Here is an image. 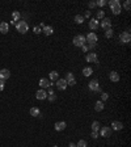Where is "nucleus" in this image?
<instances>
[{"label": "nucleus", "instance_id": "obj_28", "mask_svg": "<svg viewBox=\"0 0 131 147\" xmlns=\"http://www.w3.org/2000/svg\"><path fill=\"white\" fill-rule=\"evenodd\" d=\"M73 79H75V76H73V74H72V72H68V74L66 75V79H64V80H66V81L68 83L70 80H73Z\"/></svg>", "mask_w": 131, "mask_h": 147}, {"label": "nucleus", "instance_id": "obj_10", "mask_svg": "<svg viewBox=\"0 0 131 147\" xmlns=\"http://www.w3.org/2000/svg\"><path fill=\"white\" fill-rule=\"evenodd\" d=\"M9 76H11V71H9L8 68L0 70V79H2V80H7Z\"/></svg>", "mask_w": 131, "mask_h": 147}, {"label": "nucleus", "instance_id": "obj_31", "mask_svg": "<svg viewBox=\"0 0 131 147\" xmlns=\"http://www.w3.org/2000/svg\"><path fill=\"white\" fill-rule=\"evenodd\" d=\"M76 147H87V142H85V140H83V139H80V140L77 142Z\"/></svg>", "mask_w": 131, "mask_h": 147}, {"label": "nucleus", "instance_id": "obj_13", "mask_svg": "<svg viewBox=\"0 0 131 147\" xmlns=\"http://www.w3.org/2000/svg\"><path fill=\"white\" fill-rule=\"evenodd\" d=\"M89 28H90L92 30L98 29V28H100V23H98V20H97V19H90V20H89Z\"/></svg>", "mask_w": 131, "mask_h": 147}, {"label": "nucleus", "instance_id": "obj_35", "mask_svg": "<svg viewBox=\"0 0 131 147\" xmlns=\"http://www.w3.org/2000/svg\"><path fill=\"white\" fill-rule=\"evenodd\" d=\"M98 135H100V134H98V131H92V134H90V137H92L93 139H97V138H98Z\"/></svg>", "mask_w": 131, "mask_h": 147}, {"label": "nucleus", "instance_id": "obj_40", "mask_svg": "<svg viewBox=\"0 0 131 147\" xmlns=\"http://www.w3.org/2000/svg\"><path fill=\"white\" fill-rule=\"evenodd\" d=\"M83 17H90V11H87V12H85V15H84Z\"/></svg>", "mask_w": 131, "mask_h": 147}, {"label": "nucleus", "instance_id": "obj_43", "mask_svg": "<svg viewBox=\"0 0 131 147\" xmlns=\"http://www.w3.org/2000/svg\"><path fill=\"white\" fill-rule=\"evenodd\" d=\"M54 147H58V146H54Z\"/></svg>", "mask_w": 131, "mask_h": 147}, {"label": "nucleus", "instance_id": "obj_38", "mask_svg": "<svg viewBox=\"0 0 131 147\" xmlns=\"http://www.w3.org/2000/svg\"><path fill=\"white\" fill-rule=\"evenodd\" d=\"M3 89H4V80L0 79V92H2Z\"/></svg>", "mask_w": 131, "mask_h": 147}, {"label": "nucleus", "instance_id": "obj_19", "mask_svg": "<svg viewBox=\"0 0 131 147\" xmlns=\"http://www.w3.org/2000/svg\"><path fill=\"white\" fill-rule=\"evenodd\" d=\"M104 108H105V105H104V102H102L101 100L97 101V102L94 104V110H96V112H102Z\"/></svg>", "mask_w": 131, "mask_h": 147}, {"label": "nucleus", "instance_id": "obj_29", "mask_svg": "<svg viewBox=\"0 0 131 147\" xmlns=\"http://www.w3.org/2000/svg\"><path fill=\"white\" fill-rule=\"evenodd\" d=\"M123 8H124L126 11H130V8H131V2H130V0H126V2H124Z\"/></svg>", "mask_w": 131, "mask_h": 147}, {"label": "nucleus", "instance_id": "obj_32", "mask_svg": "<svg viewBox=\"0 0 131 147\" xmlns=\"http://www.w3.org/2000/svg\"><path fill=\"white\" fill-rule=\"evenodd\" d=\"M107 99H109V95H107V93H105V92H104V93H101V101H102V102H104V101H106Z\"/></svg>", "mask_w": 131, "mask_h": 147}, {"label": "nucleus", "instance_id": "obj_42", "mask_svg": "<svg viewBox=\"0 0 131 147\" xmlns=\"http://www.w3.org/2000/svg\"><path fill=\"white\" fill-rule=\"evenodd\" d=\"M70 147H76V144L75 143H70Z\"/></svg>", "mask_w": 131, "mask_h": 147}, {"label": "nucleus", "instance_id": "obj_37", "mask_svg": "<svg viewBox=\"0 0 131 147\" xmlns=\"http://www.w3.org/2000/svg\"><path fill=\"white\" fill-rule=\"evenodd\" d=\"M75 84H76V79H73V80H70V81L67 83V85H71V87H72V85H75Z\"/></svg>", "mask_w": 131, "mask_h": 147}, {"label": "nucleus", "instance_id": "obj_25", "mask_svg": "<svg viewBox=\"0 0 131 147\" xmlns=\"http://www.w3.org/2000/svg\"><path fill=\"white\" fill-rule=\"evenodd\" d=\"M75 23H76V24H83V23H84V17H83L81 15H76V16H75Z\"/></svg>", "mask_w": 131, "mask_h": 147}, {"label": "nucleus", "instance_id": "obj_41", "mask_svg": "<svg viewBox=\"0 0 131 147\" xmlns=\"http://www.w3.org/2000/svg\"><path fill=\"white\" fill-rule=\"evenodd\" d=\"M81 49H83V51H88V46H87V45L81 46Z\"/></svg>", "mask_w": 131, "mask_h": 147}, {"label": "nucleus", "instance_id": "obj_16", "mask_svg": "<svg viewBox=\"0 0 131 147\" xmlns=\"http://www.w3.org/2000/svg\"><path fill=\"white\" fill-rule=\"evenodd\" d=\"M0 32H2L3 34H7V33L9 32V25H8V23H5V21L0 23Z\"/></svg>", "mask_w": 131, "mask_h": 147}, {"label": "nucleus", "instance_id": "obj_36", "mask_svg": "<svg viewBox=\"0 0 131 147\" xmlns=\"http://www.w3.org/2000/svg\"><path fill=\"white\" fill-rule=\"evenodd\" d=\"M47 97H49L50 101H55V100H56V96H55V95H47Z\"/></svg>", "mask_w": 131, "mask_h": 147}, {"label": "nucleus", "instance_id": "obj_15", "mask_svg": "<svg viewBox=\"0 0 131 147\" xmlns=\"http://www.w3.org/2000/svg\"><path fill=\"white\" fill-rule=\"evenodd\" d=\"M36 97H37L38 100H45V99L47 97V92H46L45 89H38L37 93H36Z\"/></svg>", "mask_w": 131, "mask_h": 147}, {"label": "nucleus", "instance_id": "obj_39", "mask_svg": "<svg viewBox=\"0 0 131 147\" xmlns=\"http://www.w3.org/2000/svg\"><path fill=\"white\" fill-rule=\"evenodd\" d=\"M88 6H89V8L92 9V8H94V7H96V2H90Z\"/></svg>", "mask_w": 131, "mask_h": 147}, {"label": "nucleus", "instance_id": "obj_18", "mask_svg": "<svg viewBox=\"0 0 131 147\" xmlns=\"http://www.w3.org/2000/svg\"><path fill=\"white\" fill-rule=\"evenodd\" d=\"M109 79H110L111 81L117 83V81H119V74H118V72H115V71H111V72H110V75H109Z\"/></svg>", "mask_w": 131, "mask_h": 147}, {"label": "nucleus", "instance_id": "obj_21", "mask_svg": "<svg viewBox=\"0 0 131 147\" xmlns=\"http://www.w3.org/2000/svg\"><path fill=\"white\" fill-rule=\"evenodd\" d=\"M58 79H59L58 71H51V72H50V81H56Z\"/></svg>", "mask_w": 131, "mask_h": 147}, {"label": "nucleus", "instance_id": "obj_17", "mask_svg": "<svg viewBox=\"0 0 131 147\" xmlns=\"http://www.w3.org/2000/svg\"><path fill=\"white\" fill-rule=\"evenodd\" d=\"M111 126H113V129H111V130H117V131H119V130H122V129H123V123H122V122H119V121H113Z\"/></svg>", "mask_w": 131, "mask_h": 147}, {"label": "nucleus", "instance_id": "obj_5", "mask_svg": "<svg viewBox=\"0 0 131 147\" xmlns=\"http://www.w3.org/2000/svg\"><path fill=\"white\" fill-rule=\"evenodd\" d=\"M98 134H100L101 137H105V138H107V137H110V135H111V127L104 126V127H101V129H100Z\"/></svg>", "mask_w": 131, "mask_h": 147}, {"label": "nucleus", "instance_id": "obj_27", "mask_svg": "<svg viewBox=\"0 0 131 147\" xmlns=\"http://www.w3.org/2000/svg\"><path fill=\"white\" fill-rule=\"evenodd\" d=\"M113 33H114V32H113V29L110 28V29H107V30L105 32V37H106V38H111V37H113Z\"/></svg>", "mask_w": 131, "mask_h": 147}, {"label": "nucleus", "instance_id": "obj_24", "mask_svg": "<svg viewBox=\"0 0 131 147\" xmlns=\"http://www.w3.org/2000/svg\"><path fill=\"white\" fill-rule=\"evenodd\" d=\"M92 74H93L92 67H85V68L83 70V75H84V76H90Z\"/></svg>", "mask_w": 131, "mask_h": 147}, {"label": "nucleus", "instance_id": "obj_8", "mask_svg": "<svg viewBox=\"0 0 131 147\" xmlns=\"http://www.w3.org/2000/svg\"><path fill=\"white\" fill-rule=\"evenodd\" d=\"M102 29H105V30H107V29H110L111 28V20L110 19H107V17H104L102 19V21H101V25H100Z\"/></svg>", "mask_w": 131, "mask_h": 147}, {"label": "nucleus", "instance_id": "obj_7", "mask_svg": "<svg viewBox=\"0 0 131 147\" xmlns=\"http://www.w3.org/2000/svg\"><path fill=\"white\" fill-rule=\"evenodd\" d=\"M87 62L88 63H98V59H97V54L96 53H88L87 57H85Z\"/></svg>", "mask_w": 131, "mask_h": 147}, {"label": "nucleus", "instance_id": "obj_12", "mask_svg": "<svg viewBox=\"0 0 131 147\" xmlns=\"http://www.w3.org/2000/svg\"><path fill=\"white\" fill-rule=\"evenodd\" d=\"M66 126H67V123H66L64 121H58V122H55V125H54V127H55L56 131H63V130L66 129Z\"/></svg>", "mask_w": 131, "mask_h": 147}, {"label": "nucleus", "instance_id": "obj_9", "mask_svg": "<svg viewBox=\"0 0 131 147\" xmlns=\"http://www.w3.org/2000/svg\"><path fill=\"white\" fill-rule=\"evenodd\" d=\"M55 85H56V88H58L59 91H64V89L67 88V81H66L64 79H58L56 83H55Z\"/></svg>", "mask_w": 131, "mask_h": 147}, {"label": "nucleus", "instance_id": "obj_6", "mask_svg": "<svg viewBox=\"0 0 131 147\" xmlns=\"http://www.w3.org/2000/svg\"><path fill=\"white\" fill-rule=\"evenodd\" d=\"M119 40H121L122 43H130V41H131V34L127 33V32H123V33H121Z\"/></svg>", "mask_w": 131, "mask_h": 147}, {"label": "nucleus", "instance_id": "obj_14", "mask_svg": "<svg viewBox=\"0 0 131 147\" xmlns=\"http://www.w3.org/2000/svg\"><path fill=\"white\" fill-rule=\"evenodd\" d=\"M39 85H41V88H49V87H51V85H54V84H53L49 79L43 78V79L39 80Z\"/></svg>", "mask_w": 131, "mask_h": 147}, {"label": "nucleus", "instance_id": "obj_4", "mask_svg": "<svg viewBox=\"0 0 131 147\" xmlns=\"http://www.w3.org/2000/svg\"><path fill=\"white\" fill-rule=\"evenodd\" d=\"M85 41H87L89 45H96V42L98 41V37H97L96 33L90 32V33H88V36L85 37Z\"/></svg>", "mask_w": 131, "mask_h": 147}, {"label": "nucleus", "instance_id": "obj_30", "mask_svg": "<svg viewBox=\"0 0 131 147\" xmlns=\"http://www.w3.org/2000/svg\"><path fill=\"white\" fill-rule=\"evenodd\" d=\"M96 17H97V20L104 19V17H105V12H104V11H98V12H97V15H96Z\"/></svg>", "mask_w": 131, "mask_h": 147}, {"label": "nucleus", "instance_id": "obj_26", "mask_svg": "<svg viewBox=\"0 0 131 147\" xmlns=\"http://www.w3.org/2000/svg\"><path fill=\"white\" fill-rule=\"evenodd\" d=\"M19 19H20V12H17V11H16V12H13V13H12V20L17 23V21H19Z\"/></svg>", "mask_w": 131, "mask_h": 147}, {"label": "nucleus", "instance_id": "obj_3", "mask_svg": "<svg viewBox=\"0 0 131 147\" xmlns=\"http://www.w3.org/2000/svg\"><path fill=\"white\" fill-rule=\"evenodd\" d=\"M85 37L84 36H81V34H79V36H76L73 40H72V43L75 45V46H77V47H81V46H84L85 45Z\"/></svg>", "mask_w": 131, "mask_h": 147}, {"label": "nucleus", "instance_id": "obj_11", "mask_svg": "<svg viewBox=\"0 0 131 147\" xmlns=\"http://www.w3.org/2000/svg\"><path fill=\"white\" fill-rule=\"evenodd\" d=\"M88 87H89V89L90 91H94V92H97L98 91V88H100V84H98V80H92V81H89V84H88Z\"/></svg>", "mask_w": 131, "mask_h": 147}, {"label": "nucleus", "instance_id": "obj_1", "mask_svg": "<svg viewBox=\"0 0 131 147\" xmlns=\"http://www.w3.org/2000/svg\"><path fill=\"white\" fill-rule=\"evenodd\" d=\"M107 4H109V7H110L113 15H119V13H121L122 6H121V3H119V0H110Z\"/></svg>", "mask_w": 131, "mask_h": 147}, {"label": "nucleus", "instance_id": "obj_20", "mask_svg": "<svg viewBox=\"0 0 131 147\" xmlns=\"http://www.w3.org/2000/svg\"><path fill=\"white\" fill-rule=\"evenodd\" d=\"M42 33L46 34V36H51V34L54 33V29H53V26H45V28L42 29Z\"/></svg>", "mask_w": 131, "mask_h": 147}, {"label": "nucleus", "instance_id": "obj_2", "mask_svg": "<svg viewBox=\"0 0 131 147\" xmlns=\"http://www.w3.org/2000/svg\"><path fill=\"white\" fill-rule=\"evenodd\" d=\"M16 29H17V32H19V33L25 34V33L29 30V25H28V23H26V21H19V23L16 24Z\"/></svg>", "mask_w": 131, "mask_h": 147}, {"label": "nucleus", "instance_id": "obj_34", "mask_svg": "<svg viewBox=\"0 0 131 147\" xmlns=\"http://www.w3.org/2000/svg\"><path fill=\"white\" fill-rule=\"evenodd\" d=\"M106 4V2H105V0H98V2L96 3V6H98V7H104Z\"/></svg>", "mask_w": 131, "mask_h": 147}, {"label": "nucleus", "instance_id": "obj_22", "mask_svg": "<svg viewBox=\"0 0 131 147\" xmlns=\"http://www.w3.org/2000/svg\"><path fill=\"white\" fill-rule=\"evenodd\" d=\"M39 109L38 108H36V106H33V108H30V116H33V117H38L39 116Z\"/></svg>", "mask_w": 131, "mask_h": 147}, {"label": "nucleus", "instance_id": "obj_23", "mask_svg": "<svg viewBox=\"0 0 131 147\" xmlns=\"http://www.w3.org/2000/svg\"><path fill=\"white\" fill-rule=\"evenodd\" d=\"M100 129H101V125L98 121L92 122V131H100Z\"/></svg>", "mask_w": 131, "mask_h": 147}, {"label": "nucleus", "instance_id": "obj_33", "mask_svg": "<svg viewBox=\"0 0 131 147\" xmlns=\"http://www.w3.org/2000/svg\"><path fill=\"white\" fill-rule=\"evenodd\" d=\"M33 32H34L36 34H39V33H42V29H41V26H34Z\"/></svg>", "mask_w": 131, "mask_h": 147}]
</instances>
